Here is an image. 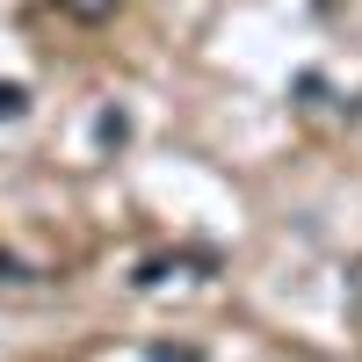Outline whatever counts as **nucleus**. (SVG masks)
Segmentation results:
<instances>
[{
    "label": "nucleus",
    "instance_id": "1",
    "mask_svg": "<svg viewBox=\"0 0 362 362\" xmlns=\"http://www.w3.org/2000/svg\"><path fill=\"white\" fill-rule=\"evenodd\" d=\"M58 8H66L73 22H109V15H116V0H58Z\"/></svg>",
    "mask_w": 362,
    "mask_h": 362
},
{
    "label": "nucleus",
    "instance_id": "2",
    "mask_svg": "<svg viewBox=\"0 0 362 362\" xmlns=\"http://www.w3.org/2000/svg\"><path fill=\"white\" fill-rule=\"evenodd\" d=\"M22 102H29V95H22V87H15V80H8V87H0V116H22Z\"/></svg>",
    "mask_w": 362,
    "mask_h": 362
}]
</instances>
